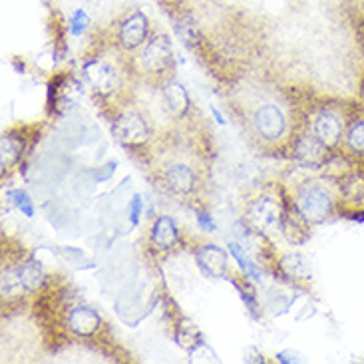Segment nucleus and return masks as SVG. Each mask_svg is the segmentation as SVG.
<instances>
[{"label":"nucleus","mask_w":364,"mask_h":364,"mask_svg":"<svg viewBox=\"0 0 364 364\" xmlns=\"http://www.w3.org/2000/svg\"><path fill=\"white\" fill-rule=\"evenodd\" d=\"M164 98L168 102V108L176 114V116H183L189 108V98L187 92L183 90L181 84L178 82H169L168 86L164 88Z\"/></svg>","instance_id":"dca6fc26"},{"label":"nucleus","mask_w":364,"mask_h":364,"mask_svg":"<svg viewBox=\"0 0 364 364\" xmlns=\"http://www.w3.org/2000/svg\"><path fill=\"white\" fill-rule=\"evenodd\" d=\"M164 181H166L169 191L186 196L196 187V171L189 166H183V164H173L164 171Z\"/></svg>","instance_id":"9b49d317"},{"label":"nucleus","mask_w":364,"mask_h":364,"mask_svg":"<svg viewBox=\"0 0 364 364\" xmlns=\"http://www.w3.org/2000/svg\"><path fill=\"white\" fill-rule=\"evenodd\" d=\"M345 146L353 156L364 158V114L356 116L346 124Z\"/></svg>","instance_id":"2eb2a0df"},{"label":"nucleus","mask_w":364,"mask_h":364,"mask_svg":"<svg viewBox=\"0 0 364 364\" xmlns=\"http://www.w3.org/2000/svg\"><path fill=\"white\" fill-rule=\"evenodd\" d=\"M146 38H148V18L141 12H134L132 16H128L122 22L119 42H122L124 48H138L146 42Z\"/></svg>","instance_id":"6e6552de"},{"label":"nucleus","mask_w":364,"mask_h":364,"mask_svg":"<svg viewBox=\"0 0 364 364\" xmlns=\"http://www.w3.org/2000/svg\"><path fill=\"white\" fill-rule=\"evenodd\" d=\"M139 211H141V199L138 196L134 197V201H132V207H129V221L136 225L139 219Z\"/></svg>","instance_id":"5701e85b"},{"label":"nucleus","mask_w":364,"mask_h":364,"mask_svg":"<svg viewBox=\"0 0 364 364\" xmlns=\"http://www.w3.org/2000/svg\"><path fill=\"white\" fill-rule=\"evenodd\" d=\"M281 267L285 271L287 277L291 279H306L309 277V263L303 255H287L283 261H281Z\"/></svg>","instance_id":"a211bd4d"},{"label":"nucleus","mask_w":364,"mask_h":364,"mask_svg":"<svg viewBox=\"0 0 364 364\" xmlns=\"http://www.w3.org/2000/svg\"><path fill=\"white\" fill-rule=\"evenodd\" d=\"M100 326H102V318L90 306H76V309L70 311L68 328L78 336L94 335Z\"/></svg>","instance_id":"9d476101"},{"label":"nucleus","mask_w":364,"mask_h":364,"mask_svg":"<svg viewBox=\"0 0 364 364\" xmlns=\"http://www.w3.org/2000/svg\"><path fill=\"white\" fill-rule=\"evenodd\" d=\"M197 223H199V227L203 231H215V223H213V219L207 215L205 211H199L197 213Z\"/></svg>","instance_id":"4be33fe9"},{"label":"nucleus","mask_w":364,"mask_h":364,"mask_svg":"<svg viewBox=\"0 0 364 364\" xmlns=\"http://www.w3.org/2000/svg\"><path fill=\"white\" fill-rule=\"evenodd\" d=\"M24 141L16 138L14 134H4L2 136V169H9L12 164H16L22 156Z\"/></svg>","instance_id":"f3484780"},{"label":"nucleus","mask_w":364,"mask_h":364,"mask_svg":"<svg viewBox=\"0 0 364 364\" xmlns=\"http://www.w3.org/2000/svg\"><path fill=\"white\" fill-rule=\"evenodd\" d=\"M139 60H141V66L146 72H151V74L164 72L171 60V44H169L168 36H156L149 40V44L141 52Z\"/></svg>","instance_id":"0eeeda50"},{"label":"nucleus","mask_w":364,"mask_h":364,"mask_svg":"<svg viewBox=\"0 0 364 364\" xmlns=\"http://www.w3.org/2000/svg\"><path fill=\"white\" fill-rule=\"evenodd\" d=\"M229 253L235 257L237 263H239V267H241V271L245 273V275H249L251 279H255V281H259L261 279V275H259V271H257L255 263H251L249 261V257L241 251V247L237 245V243H229Z\"/></svg>","instance_id":"6ab92c4d"},{"label":"nucleus","mask_w":364,"mask_h":364,"mask_svg":"<svg viewBox=\"0 0 364 364\" xmlns=\"http://www.w3.org/2000/svg\"><path fill=\"white\" fill-rule=\"evenodd\" d=\"M9 199L14 203V205L18 207L20 211H22L26 217L34 215V205H32V199H30L26 191H22V189L9 191Z\"/></svg>","instance_id":"aec40b11"},{"label":"nucleus","mask_w":364,"mask_h":364,"mask_svg":"<svg viewBox=\"0 0 364 364\" xmlns=\"http://www.w3.org/2000/svg\"><path fill=\"white\" fill-rule=\"evenodd\" d=\"M44 277L46 275H44V269L40 265V261H34V259L22 263L16 269V281L28 293H34V291H38L40 287L44 285Z\"/></svg>","instance_id":"4468645a"},{"label":"nucleus","mask_w":364,"mask_h":364,"mask_svg":"<svg viewBox=\"0 0 364 364\" xmlns=\"http://www.w3.org/2000/svg\"><path fill=\"white\" fill-rule=\"evenodd\" d=\"M293 151H295V158L306 168H321L328 158L331 149L311 132V134H303L296 138Z\"/></svg>","instance_id":"39448f33"},{"label":"nucleus","mask_w":364,"mask_h":364,"mask_svg":"<svg viewBox=\"0 0 364 364\" xmlns=\"http://www.w3.org/2000/svg\"><path fill=\"white\" fill-rule=\"evenodd\" d=\"M295 205L309 223H321L333 211V197L323 186L305 183L296 193Z\"/></svg>","instance_id":"f257e3e1"},{"label":"nucleus","mask_w":364,"mask_h":364,"mask_svg":"<svg viewBox=\"0 0 364 364\" xmlns=\"http://www.w3.org/2000/svg\"><path fill=\"white\" fill-rule=\"evenodd\" d=\"M114 132H116V138L122 144H128V146H138L141 141H146L149 136V129L146 126V122L136 112L122 114L118 122H116V126H114Z\"/></svg>","instance_id":"423d86ee"},{"label":"nucleus","mask_w":364,"mask_h":364,"mask_svg":"<svg viewBox=\"0 0 364 364\" xmlns=\"http://www.w3.org/2000/svg\"><path fill=\"white\" fill-rule=\"evenodd\" d=\"M251 126H253L255 136H259L261 139H265V141H279L285 136V114L277 108L275 104H265V106L255 109V114L251 118Z\"/></svg>","instance_id":"7ed1b4c3"},{"label":"nucleus","mask_w":364,"mask_h":364,"mask_svg":"<svg viewBox=\"0 0 364 364\" xmlns=\"http://www.w3.org/2000/svg\"><path fill=\"white\" fill-rule=\"evenodd\" d=\"M178 227L173 223V219L166 215L159 217L154 229H151V243H154V247L161 249V251H168L178 243Z\"/></svg>","instance_id":"ddd939ff"},{"label":"nucleus","mask_w":364,"mask_h":364,"mask_svg":"<svg viewBox=\"0 0 364 364\" xmlns=\"http://www.w3.org/2000/svg\"><path fill=\"white\" fill-rule=\"evenodd\" d=\"M84 70H86L90 84L100 94H112L118 86V72L104 60H94V62L86 64Z\"/></svg>","instance_id":"1a4fd4ad"},{"label":"nucleus","mask_w":364,"mask_h":364,"mask_svg":"<svg viewBox=\"0 0 364 364\" xmlns=\"http://www.w3.org/2000/svg\"><path fill=\"white\" fill-rule=\"evenodd\" d=\"M345 122L336 109H321L313 119V134L321 139L328 149L338 148V144L345 139Z\"/></svg>","instance_id":"20e7f679"},{"label":"nucleus","mask_w":364,"mask_h":364,"mask_svg":"<svg viewBox=\"0 0 364 364\" xmlns=\"http://www.w3.org/2000/svg\"><path fill=\"white\" fill-rule=\"evenodd\" d=\"M363 102H364V82H363Z\"/></svg>","instance_id":"b1692460"},{"label":"nucleus","mask_w":364,"mask_h":364,"mask_svg":"<svg viewBox=\"0 0 364 364\" xmlns=\"http://www.w3.org/2000/svg\"><path fill=\"white\" fill-rule=\"evenodd\" d=\"M90 26V18L88 14L84 12V10H76L74 14H72V18H70V32L74 34V36H82Z\"/></svg>","instance_id":"412c9836"},{"label":"nucleus","mask_w":364,"mask_h":364,"mask_svg":"<svg viewBox=\"0 0 364 364\" xmlns=\"http://www.w3.org/2000/svg\"><path fill=\"white\" fill-rule=\"evenodd\" d=\"M197 263L211 277H223L227 269V255L215 245H205L197 251Z\"/></svg>","instance_id":"f8f14e48"},{"label":"nucleus","mask_w":364,"mask_h":364,"mask_svg":"<svg viewBox=\"0 0 364 364\" xmlns=\"http://www.w3.org/2000/svg\"><path fill=\"white\" fill-rule=\"evenodd\" d=\"M283 207L273 197H259L247 209V219L259 233H275L283 225Z\"/></svg>","instance_id":"f03ea898"}]
</instances>
